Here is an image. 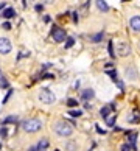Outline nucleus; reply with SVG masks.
<instances>
[{
    "label": "nucleus",
    "mask_w": 140,
    "mask_h": 151,
    "mask_svg": "<svg viewBox=\"0 0 140 151\" xmlns=\"http://www.w3.org/2000/svg\"><path fill=\"white\" fill-rule=\"evenodd\" d=\"M3 28H5V30H11V25H9L8 22H5V23H3Z\"/></svg>",
    "instance_id": "obj_29"
},
{
    "label": "nucleus",
    "mask_w": 140,
    "mask_h": 151,
    "mask_svg": "<svg viewBox=\"0 0 140 151\" xmlns=\"http://www.w3.org/2000/svg\"><path fill=\"white\" fill-rule=\"evenodd\" d=\"M11 41L8 37H0V53L2 55H8L11 51Z\"/></svg>",
    "instance_id": "obj_6"
},
{
    "label": "nucleus",
    "mask_w": 140,
    "mask_h": 151,
    "mask_svg": "<svg viewBox=\"0 0 140 151\" xmlns=\"http://www.w3.org/2000/svg\"><path fill=\"white\" fill-rule=\"evenodd\" d=\"M112 109H115V104L114 103H111V104H107V106H104V108H101V111H100V115L103 118H107L109 115H111V111Z\"/></svg>",
    "instance_id": "obj_7"
},
{
    "label": "nucleus",
    "mask_w": 140,
    "mask_h": 151,
    "mask_svg": "<svg viewBox=\"0 0 140 151\" xmlns=\"http://www.w3.org/2000/svg\"><path fill=\"white\" fill-rule=\"evenodd\" d=\"M36 9L37 11H42V5H36Z\"/></svg>",
    "instance_id": "obj_31"
},
{
    "label": "nucleus",
    "mask_w": 140,
    "mask_h": 151,
    "mask_svg": "<svg viewBox=\"0 0 140 151\" xmlns=\"http://www.w3.org/2000/svg\"><path fill=\"white\" fill-rule=\"evenodd\" d=\"M107 50H109V55H111V58H114V56H115V53H114V45H112V41H109Z\"/></svg>",
    "instance_id": "obj_22"
},
{
    "label": "nucleus",
    "mask_w": 140,
    "mask_h": 151,
    "mask_svg": "<svg viewBox=\"0 0 140 151\" xmlns=\"http://www.w3.org/2000/svg\"><path fill=\"white\" fill-rule=\"evenodd\" d=\"M101 39H103V31H101V33H98V34H95V36H92V37H90V41H92L93 44H97V42H100Z\"/></svg>",
    "instance_id": "obj_17"
},
{
    "label": "nucleus",
    "mask_w": 140,
    "mask_h": 151,
    "mask_svg": "<svg viewBox=\"0 0 140 151\" xmlns=\"http://www.w3.org/2000/svg\"><path fill=\"white\" fill-rule=\"evenodd\" d=\"M0 135H2V137H3V139H5V137H6V135H8V129H6V128H5V126H2V129H0Z\"/></svg>",
    "instance_id": "obj_24"
},
{
    "label": "nucleus",
    "mask_w": 140,
    "mask_h": 151,
    "mask_svg": "<svg viewBox=\"0 0 140 151\" xmlns=\"http://www.w3.org/2000/svg\"><path fill=\"white\" fill-rule=\"evenodd\" d=\"M9 123H17V115H9V117H6L2 121L3 126H5V125H9Z\"/></svg>",
    "instance_id": "obj_16"
},
{
    "label": "nucleus",
    "mask_w": 140,
    "mask_h": 151,
    "mask_svg": "<svg viewBox=\"0 0 140 151\" xmlns=\"http://www.w3.org/2000/svg\"><path fill=\"white\" fill-rule=\"evenodd\" d=\"M0 87H8V81L6 80H2L0 81Z\"/></svg>",
    "instance_id": "obj_28"
},
{
    "label": "nucleus",
    "mask_w": 140,
    "mask_h": 151,
    "mask_svg": "<svg viewBox=\"0 0 140 151\" xmlns=\"http://www.w3.org/2000/svg\"><path fill=\"white\" fill-rule=\"evenodd\" d=\"M131 148H132V147H131L129 143H126V145H123L122 147V151H131Z\"/></svg>",
    "instance_id": "obj_26"
},
{
    "label": "nucleus",
    "mask_w": 140,
    "mask_h": 151,
    "mask_svg": "<svg viewBox=\"0 0 140 151\" xmlns=\"http://www.w3.org/2000/svg\"><path fill=\"white\" fill-rule=\"evenodd\" d=\"M115 118H117V115H109V117L106 118V123H107V126H114V123H115Z\"/></svg>",
    "instance_id": "obj_18"
},
{
    "label": "nucleus",
    "mask_w": 140,
    "mask_h": 151,
    "mask_svg": "<svg viewBox=\"0 0 140 151\" xmlns=\"http://www.w3.org/2000/svg\"><path fill=\"white\" fill-rule=\"evenodd\" d=\"M136 140H137V133H128V142L132 147V150H136Z\"/></svg>",
    "instance_id": "obj_12"
},
{
    "label": "nucleus",
    "mask_w": 140,
    "mask_h": 151,
    "mask_svg": "<svg viewBox=\"0 0 140 151\" xmlns=\"http://www.w3.org/2000/svg\"><path fill=\"white\" fill-rule=\"evenodd\" d=\"M37 97H39V101H41V103H44V104H53V103L56 101V97H54V94H53L50 89H47V87L41 89Z\"/></svg>",
    "instance_id": "obj_3"
},
{
    "label": "nucleus",
    "mask_w": 140,
    "mask_h": 151,
    "mask_svg": "<svg viewBox=\"0 0 140 151\" xmlns=\"http://www.w3.org/2000/svg\"><path fill=\"white\" fill-rule=\"evenodd\" d=\"M115 51H117V55H118L120 58H124V56L131 55V47H129L126 42H118V44L115 45Z\"/></svg>",
    "instance_id": "obj_5"
},
{
    "label": "nucleus",
    "mask_w": 140,
    "mask_h": 151,
    "mask_svg": "<svg viewBox=\"0 0 140 151\" xmlns=\"http://www.w3.org/2000/svg\"><path fill=\"white\" fill-rule=\"evenodd\" d=\"M128 120H129L131 123H137V121H140V111H137V109H136V111L132 112V115L128 118Z\"/></svg>",
    "instance_id": "obj_15"
},
{
    "label": "nucleus",
    "mask_w": 140,
    "mask_h": 151,
    "mask_svg": "<svg viewBox=\"0 0 140 151\" xmlns=\"http://www.w3.org/2000/svg\"><path fill=\"white\" fill-rule=\"evenodd\" d=\"M95 97V92H93V89H84L83 92H81V98L84 101H89V100H92Z\"/></svg>",
    "instance_id": "obj_9"
},
{
    "label": "nucleus",
    "mask_w": 140,
    "mask_h": 151,
    "mask_svg": "<svg viewBox=\"0 0 140 151\" xmlns=\"http://www.w3.org/2000/svg\"><path fill=\"white\" fill-rule=\"evenodd\" d=\"M53 129H54V133L59 135V137H69V135H72V133H73L72 125H70L69 121H64V120L56 121L54 126H53Z\"/></svg>",
    "instance_id": "obj_1"
},
{
    "label": "nucleus",
    "mask_w": 140,
    "mask_h": 151,
    "mask_svg": "<svg viewBox=\"0 0 140 151\" xmlns=\"http://www.w3.org/2000/svg\"><path fill=\"white\" fill-rule=\"evenodd\" d=\"M5 8V3H0V9H3Z\"/></svg>",
    "instance_id": "obj_33"
},
{
    "label": "nucleus",
    "mask_w": 140,
    "mask_h": 151,
    "mask_svg": "<svg viewBox=\"0 0 140 151\" xmlns=\"http://www.w3.org/2000/svg\"><path fill=\"white\" fill-rule=\"evenodd\" d=\"M67 106L69 108H75V106H78V101L75 100V98H69L67 100Z\"/></svg>",
    "instance_id": "obj_21"
},
{
    "label": "nucleus",
    "mask_w": 140,
    "mask_h": 151,
    "mask_svg": "<svg viewBox=\"0 0 140 151\" xmlns=\"http://www.w3.org/2000/svg\"><path fill=\"white\" fill-rule=\"evenodd\" d=\"M50 78H54L52 73H45V75H42V76H41V80H50Z\"/></svg>",
    "instance_id": "obj_25"
},
{
    "label": "nucleus",
    "mask_w": 140,
    "mask_h": 151,
    "mask_svg": "<svg viewBox=\"0 0 140 151\" xmlns=\"http://www.w3.org/2000/svg\"><path fill=\"white\" fill-rule=\"evenodd\" d=\"M42 2H44V3H53L54 0H42Z\"/></svg>",
    "instance_id": "obj_32"
},
{
    "label": "nucleus",
    "mask_w": 140,
    "mask_h": 151,
    "mask_svg": "<svg viewBox=\"0 0 140 151\" xmlns=\"http://www.w3.org/2000/svg\"><path fill=\"white\" fill-rule=\"evenodd\" d=\"M124 73H126V76L129 80H136L137 78V72H136V69L132 67V66H128V67L124 69Z\"/></svg>",
    "instance_id": "obj_10"
},
{
    "label": "nucleus",
    "mask_w": 140,
    "mask_h": 151,
    "mask_svg": "<svg viewBox=\"0 0 140 151\" xmlns=\"http://www.w3.org/2000/svg\"><path fill=\"white\" fill-rule=\"evenodd\" d=\"M69 114L72 117H79V115H83V111H76V109H72L69 111Z\"/></svg>",
    "instance_id": "obj_19"
},
{
    "label": "nucleus",
    "mask_w": 140,
    "mask_h": 151,
    "mask_svg": "<svg viewBox=\"0 0 140 151\" xmlns=\"http://www.w3.org/2000/svg\"><path fill=\"white\" fill-rule=\"evenodd\" d=\"M2 16L5 17V19H11V17L16 16V11L13 8H6V9H3V14Z\"/></svg>",
    "instance_id": "obj_14"
},
{
    "label": "nucleus",
    "mask_w": 140,
    "mask_h": 151,
    "mask_svg": "<svg viewBox=\"0 0 140 151\" xmlns=\"http://www.w3.org/2000/svg\"><path fill=\"white\" fill-rule=\"evenodd\" d=\"M95 3H97V8H98L100 11H104V13L109 11V5L106 3V0H97Z\"/></svg>",
    "instance_id": "obj_11"
},
{
    "label": "nucleus",
    "mask_w": 140,
    "mask_h": 151,
    "mask_svg": "<svg viewBox=\"0 0 140 151\" xmlns=\"http://www.w3.org/2000/svg\"><path fill=\"white\" fill-rule=\"evenodd\" d=\"M72 16H73V22H78V13H73Z\"/></svg>",
    "instance_id": "obj_30"
},
{
    "label": "nucleus",
    "mask_w": 140,
    "mask_h": 151,
    "mask_svg": "<svg viewBox=\"0 0 140 151\" xmlns=\"http://www.w3.org/2000/svg\"><path fill=\"white\" fill-rule=\"evenodd\" d=\"M22 128L27 133H37L42 128V121L39 118H28V120H25L22 123Z\"/></svg>",
    "instance_id": "obj_2"
},
{
    "label": "nucleus",
    "mask_w": 140,
    "mask_h": 151,
    "mask_svg": "<svg viewBox=\"0 0 140 151\" xmlns=\"http://www.w3.org/2000/svg\"><path fill=\"white\" fill-rule=\"evenodd\" d=\"M36 148H37V151H45L47 148H48V140H47V139H42V140L37 143Z\"/></svg>",
    "instance_id": "obj_13"
},
{
    "label": "nucleus",
    "mask_w": 140,
    "mask_h": 151,
    "mask_svg": "<svg viewBox=\"0 0 140 151\" xmlns=\"http://www.w3.org/2000/svg\"><path fill=\"white\" fill-rule=\"evenodd\" d=\"M73 44H75V39H73V37H67V42H66V48H70Z\"/></svg>",
    "instance_id": "obj_23"
},
{
    "label": "nucleus",
    "mask_w": 140,
    "mask_h": 151,
    "mask_svg": "<svg viewBox=\"0 0 140 151\" xmlns=\"http://www.w3.org/2000/svg\"><path fill=\"white\" fill-rule=\"evenodd\" d=\"M52 37H53V41H54V42H62V41H66V31H64L62 28H59V27L53 25Z\"/></svg>",
    "instance_id": "obj_4"
},
{
    "label": "nucleus",
    "mask_w": 140,
    "mask_h": 151,
    "mask_svg": "<svg viewBox=\"0 0 140 151\" xmlns=\"http://www.w3.org/2000/svg\"><path fill=\"white\" fill-rule=\"evenodd\" d=\"M66 148H67V151H75L76 150V143H75V142H69V143L66 145Z\"/></svg>",
    "instance_id": "obj_20"
},
{
    "label": "nucleus",
    "mask_w": 140,
    "mask_h": 151,
    "mask_svg": "<svg viewBox=\"0 0 140 151\" xmlns=\"http://www.w3.org/2000/svg\"><path fill=\"white\" fill-rule=\"evenodd\" d=\"M11 94H13V90H8V94H6V97L3 98V103H6V101L9 100V97H11Z\"/></svg>",
    "instance_id": "obj_27"
},
{
    "label": "nucleus",
    "mask_w": 140,
    "mask_h": 151,
    "mask_svg": "<svg viewBox=\"0 0 140 151\" xmlns=\"http://www.w3.org/2000/svg\"><path fill=\"white\" fill-rule=\"evenodd\" d=\"M129 25L134 31H140V16H132L129 20Z\"/></svg>",
    "instance_id": "obj_8"
}]
</instances>
